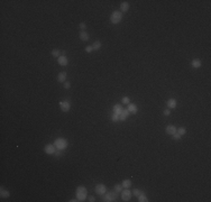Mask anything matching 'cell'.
<instances>
[{
  "label": "cell",
  "mask_w": 211,
  "mask_h": 202,
  "mask_svg": "<svg viewBox=\"0 0 211 202\" xmlns=\"http://www.w3.org/2000/svg\"><path fill=\"white\" fill-rule=\"evenodd\" d=\"M118 198V192L115 190V191H111V192H108V193H105L101 195V199L102 201H107V202H110V201H115V200Z\"/></svg>",
  "instance_id": "obj_1"
},
{
  "label": "cell",
  "mask_w": 211,
  "mask_h": 202,
  "mask_svg": "<svg viewBox=\"0 0 211 202\" xmlns=\"http://www.w3.org/2000/svg\"><path fill=\"white\" fill-rule=\"evenodd\" d=\"M54 146L56 147V149L63 151V149H65L66 147L69 146V143H67V140L64 139V138H57L55 140V143H54Z\"/></svg>",
  "instance_id": "obj_2"
},
{
  "label": "cell",
  "mask_w": 211,
  "mask_h": 202,
  "mask_svg": "<svg viewBox=\"0 0 211 202\" xmlns=\"http://www.w3.org/2000/svg\"><path fill=\"white\" fill-rule=\"evenodd\" d=\"M121 19H122V13H121V11H114V13H111L110 21L114 25L119 24V23L121 21Z\"/></svg>",
  "instance_id": "obj_3"
},
{
  "label": "cell",
  "mask_w": 211,
  "mask_h": 202,
  "mask_svg": "<svg viewBox=\"0 0 211 202\" xmlns=\"http://www.w3.org/2000/svg\"><path fill=\"white\" fill-rule=\"evenodd\" d=\"M77 198L79 201H84L87 198V189L85 186H79L77 188Z\"/></svg>",
  "instance_id": "obj_4"
},
{
  "label": "cell",
  "mask_w": 211,
  "mask_h": 202,
  "mask_svg": "<svg viewBox=\"0 0 211 202\" xmlns=\"http://www.w3.org/2000/svg\"><path fill=\"white\" fill-rule=\"evenodd\" d=\"M130 198H132V191L129 190H122V193H121V199L124 201H129Z\"/></svg>",
  "instance_id": "obj_5"
},
{
  "label": "cell",
  "mask_w": 211,
  "mask_h": 202,
  "mask_svg": "<svg viewBox=\"0 0 211 202\" xmlns=\"http://www.w3.org/2000/svg\"><path fill=\"white\" fill-rule=\"evenodd\" d=\"M106 191H107V188H106V185H103V184H98V185L95 186V192H97L98 194H100V195L105 194Z\"/></svg>",
  "instance_id": "obj_6"
},
{
  "label": "cell",
  "mask_w": 211,
  "mask_h": 202,
  "mask_svg": "<svg viewBox=\"0 0 211 202\" xmlns=\"http://www.w3.org/2000/svg\"><path fill=\"white\" fill-rule=\"evenodd\" d=\"M60 107H61V109L64 112H66V111H69L70 108H71V103H70L69 101H62V102H60Z\"/></svg>",
  "instance_id": "obj_7"
},
{
  "label": "cell",
  "mask_w": 211,
  "mask_h": 202,
  "mask_svg": "<svg viewBox=\"0 0 211 202\" xmlns=\"http://www.w3.org/2000/svg\"><path fill=\"white\" fill-rule=\"evenodd\" d=\"M44 151H45V153H46V154L52 155V154H54V153H55V146H54V145H52V144H48V145H46V146H45Z\"/></svg>",
  "instance_id": "obj_8"
},
{
  "label": "cell",
  "mask_w": 211,
  "mask_h": 202,
  "mask_svg": "<svg viewBox=\"0 0 211 202\" xmlns=\"http://www.w3.org/2000/svg\"><path fill=\"white\" fill-rule=\"evenodd\" d=\"M176 127L175 126H173V125H170V126H167L166 127V129H165V131H166V134L167 135H173V134H175L176 133Z\"/></svg>",
  "instance_id": "obj_9"
},
{
  "label": "cell",
  "mask_w": 211,
  "mask_h": 202,
  "mask_svg": "<svg viewBox=\"0 0 211 202\" xmlns=\"http://www.w3.org/2000/svg\"><path fill=\"white\" fill-rule=\"evenodd\" d=\"M57 63L60 64V65H62V66H65V65H67V63H69V60L66 59L65 56H60L57 59Z\"/></svg>",
  "instance_id": "obj_10"
},
{
  "label": "cell",
  "mask_w": 211,
  "mask_h": 202,
  "mask_svg": "<svg viewBox=\"0 0 211 202\" xmlns=\"http://www.w3.org/2000/svg\"><path fill=\"white\" fill-rule=\"evenodd\" d=\"M128 114H129V111L127 109H122V111L120 112V114H119V120H126L127 117H128Z\"/></svg>",
  "instance_id": "obj_11"
},
{
  "label": "cell",
  "mask_w": 211,
  "mask_h": 202,
  "mask_svg": "<svg viewBox=\"0 0 211 202\" xmlns=\"http://www.w3.org/2000/svg\"><path fill=\"white\" fill-rule=\"evenodd\" d=\"M128 9H129V3L126 2V1L121 2V5H120V11L121 13H126V11H128Z\"/></svg>",
  "instance_id": "obj_12"
},
{
  "label": "cell",
  "mask_w": 211,
  "mask_h": 202,
  "mask_svg": "<svg viewBox=\"0 0 211 202\" xmlns=\"http://www.w3.org/2000/svg\"><path fill=\"white\" fill-rule=\"evenodd\" d=\"M65 80H66V73L65 72H61V73H58V75H57V81L58 82H65Z\"/></svg>",
  "instance_id": "obj_13"
},
{
  "label": "cell",
  "mask_w": 211,
  "mask_h": 202,
  "mask_svg": "<svg viewBox=\"0 0 211 202\" xmlns=\"http://www.w3.org/2000/svg\"><path fill=\"white\" fill-rule=\"evenodd\" d=\"M128 111L129 112H132V114H137V107H136V104H134V103H129L128 104Z\"/></svg>",
  "instance_id": "obj_14"
},
{
  "label": "cell",
  "mask_w": 211,
  "mask_h": 202,
  "mask_svg": "<svg viewBox=\"0 0 211 202\" xmlns=\"http://www.w3.org/2000/svg\"><path fill=\"white\" fill-rule=\"evenodd\" d=\"M80 38H81V40H83V42H87V40H89V38H90V36H89V34H88L87 32H81L80 33Z\"/></svg>",
  "instance_id": "obj_15"
},
{
  "label": "cell",
  "mask_w": 211,
  "mask_h": 202,
  "mask_svg": "<svg viewBox=\"0 0 211 202\" xmlns=\"http://www.w3.org/2000/svg\"><path fill=\"white\" fill-rule=\"evenodd\" d=\"M177 104V101L175 100V99H169V101H167V106H169V108H175Z\"/></svg>",
  "instance_id": "obj_16"
},
{
  "label": "cell",
  "mask_w": 211,
  "mask_h": 202,
  "mask_svg": "<svg viewBox=\"0 0 211 202\" xmlns=\"http://www.w3.org/2000/svg\"><path fill=\"white\" fill-rule=\"evenodd\" d=\"M191 65H192V67H194V69H199V67L201 66V61L198 59H194L192 61V63H191Z\"/></svg>",
  "instance_id": "obj_17"
},
{
  "label": "cell",
  "mask_w": 211,
  "mask_h": 202,
  "mask_svg": "<svg viewBox=\"0 0 211 202\" xmlns=\"http://www.w3.org/2000/svg\"><path fill=\"white\" fill-rule=\"evenodd\" d=\"M1 191H0V195H1V198H9V195H10V193H9L8 190H5L3 188H1Z\"/></svg>",
  "instance_id": "obj_18"
},
{
  "label": "cell",
  "mask_w": 211,
  "mask_h": 202,
  "mask_svg": "<svg viewBox=\"0 0 211 202\" xmlns=\"http://www.w3.org/2000/svg\"><path fill=\"white\" fill-rule=\"evenodd\" d=\"M122 111V107L120 106V104H116V106H114V112L117 114H120V112Z\"/></svg>",
  "instance_id": "obj_19"
},
{
  "label": "cell",
  "mask_w": 211,
  "mask_h": 202,
  "mask_svg": "<svg viewBox=\"0 0 211 202\" xmlns=\"http://www.w3.org/2000/svg\"><path fill=\"white\" fill-rule=\"evenodd\" d=\"M138 201L139 202H147V198H146V195L144 193H142L140 195H138Z\"/></svg>",
  "instance_id": "obj_20"
},
{
  "label": "cell",
  "mask_w": 211,
  "mask_h": 202,
  "mask_svg": "<svg viewBox=\"0 0 211 202\" xmlns=\"http://www.w3.org/2000/svg\"><path fill=\"white\" fill-rule=\"evenodd\" d=\"M92 47H93V50H100L101 48V42H99V40H97V42H94L93 43V45H92Z\"/></svg>",
  "instance_id": "obj_21"
},
{
  "label": "cell",
  "mask_w": 211,
  "mask_h": 202,
  "mask_svg": "<svg viewBox=\"0 0 211 202\" xmlns=\"http://www.w3.org/2000/svg\"><path fill=\"white\" fill-rule=\"evenodd\" d=\"M130 185H132V182H130V180H124V182H122V186H124V188L128 189Z\"/></svg>",
  "instance_id": "obj_22"
},
{
  "label": "cell",
  "mask_w": 211,
  "mask_h": 202,
  "mask_svg": "<svg viewBox=\"0 0 211 202\" xmlns=\"http://www.w3.org/2000/svg\"><path fill=\"white\" fill-rule=\"evenodd\" d=\"M52 56H55V57H60V56H61V52H60V50H52Z\"/></svg>",
  "instance_id": "obj_23"
},
{
  "label": "cell",
  "mask_w": 211,
  "mask_h": 202,
  "mask_svg": "<svg viewBox=\"0 0 211 202\" xmlns=\"http://www.w3.org/2000/svg\"><path fill=\"white\" fill-rule=\"evenodd\" d=\"M115 190H116L117 192H122L124 186H122V184H117V185H115Z\"/></svg>",
  "instance_id": "obj_24"
},
{
  "label": "cell",
  "mask_w": 211,
  "mask_h": 202,
  "mask_svg": "<svg viewBox=\"0 0 211 202\" xmlns=\"http://www.w3.org/2000/svg\"><path fill=\"white\" fill-rule=\"evenodd\" d=\"M186 133V129H185L184 127H181V128H179V130H177V134H179V135H184V134Z\"/></svg>",
  "instance_id": "obj_25"
},
{
  "label": "cell",
  "mask_w": 211,
  "mask_h": 202,
  "mask_svg": "<svg viewBox=\"0 0 211 202\" xmlns=\"http://www.w3.org/2000/svg\"><path fill=\"white\" fill-rule=\"evenodd\" d=\"M111 120H112L114 122H117L119 120V114H112V117H111Z\"/></svg>",
  "instance_id": "obj_26"
},
{
  "label": "cell",
  "mask_w": 211,
  "mask_h": 202,
  "mask_svg": "<svg viewBox=\"0 0 211 202\" xmlns=\"http://www.w3.org/2000/svg\"><path fill=\"white\" fill-rule=\"evenodd\" d=\"M143 192L140 191V190H138V189H135V190H132V194L134 195H136V197H138V195H140Z\"/></svg>",
  "instance_id": "obj_27"
},
{
  "label": "cell",
  "mask_w": 211,
  "mask_h": 202,
  "mask_svg": "<svg viewBox=\"0 0 211 202\" xmlns=\"http://www.w3.org/2000/svg\"><path fill=\"white\" fill-rule=\"evenodd\" d=\"M173 139H174V140H180V139H181V135H179V134H173Z\"/></svg>",
  "instance_id": "obj_28"
},
{
  "label": "cell",
  "mask_w": 211,
  "mask_h": 202,
  "mask_svg": "<svg viewBox=\"0 0 211 202\" xmlns=\"http://www.w3.org/2000/svg\"><path fill=\"white\" fill-rule=\"evenodd\" d=\"M121 101H122V103H125V104L129 103V98H128V97H124Z\"/></svg>",
  "instance_id": "obj_29"
},
{
  "label": "cell",
  "mask_w": 211,
  "mask_h": 202,
  "mask_svg": "<svg viewBox=\"0 0 211 202\" xmlns=\"http://www.w3.org/2000/svg\"><path fill=\"white\" fill-rule=\"evenodd\" d=\"M92 50H93L92 46H87V47H85V52H87V53H91Z\"/></svg>",
  "instance_id": "obj_30"
},
{
  "label": "cell",
  "mask_w": 211,
  "mask_h": 202,
  "mask_svg": "<svg viewBox=\"0 0 211 202\" xmlns=\"http://www.w3.org/2000/svg\"><path fill=\"white\" fill-rule=\"evenodd\" d=\"M79 27H80V29H85V28H87V25H85L84 23H81V24L79 25Z\"/></svg>",
  "instance_id": "obj_31"
},
{
  "label": "cell",
  "mask_w": 211,
  "mask_h": 202,
  "mask_svg": "<svg viewBox=\"0 0 211 202\" xmlns=\"http://www.w3.org/2000/svg\"><path fill=\"white\" fill-rule=\"evenodd\" d=\"M64 88H65V89H70V88H71V83H70V82H65V83H64Z\"/></svg>",
  "instance_id": "obj_32"
},
{
  "label": "cell",
  "mask_w": 211,
  "mask_h": 202,
  "mask_svg": "<svg viewBox=\"0 0 211 202\" xmlns=\"http://www.w3.org/2000/svg\"><path fill=\"white\" fill-rule=\"evenodd\" d=\"M164 114H165V116H170V114H171V111H170L169 109H165L164 110V112H163Z\"/></svg>",
  "instance_id": "obj_33"
},
{
  "label": "cell",
  "mask_w": 211,
  "mask_h": 202,
  "mask_svg": "<svg viewBox=\"0 0 211 202\" xmlns=\"http://www.w3.org/2000/svg\"><path fill=\"white\" fill-rule=\"evenodd\" d=\"M55 155H56V156H60V155H61V151H60V149H57V151L55 152Z\"/></svg>",
  "instance_id": "obj_34"
},
{
  "label": "cell",
  "mask_w": 211,
  "mask_h": 202,
  "mask_svg": "<svg viewBox=\"0 0 211 202\" xmlns=\"http://www.w3.org/2000/svg\"><path fill=\"white\" fill-rule=\"evenodd\" d=\"M89 201L90 202H93V201H94V197H89Z\"/></svg>",
  "instance_id": "obj_35"
}]
</instances>
